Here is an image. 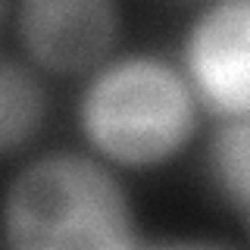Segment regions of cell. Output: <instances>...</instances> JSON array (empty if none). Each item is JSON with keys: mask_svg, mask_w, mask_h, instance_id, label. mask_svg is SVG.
Instances as JSON below:
<instances>
[{"mask_svg": "<svg viewBox=\"0 0 250 250\" xmlns=\"http://www.w3.org/2000/svg\"><path fill=\"white\" fill-rule=\"evenodd\" d=\"M119 13L106 0H31L19 6V41L50 72H84L109 53Z\"/></svg>", "mask_w": 250, "mask_h": 250, "instance_id": "cell-4", "label": "cell"}, {"mask_svg": "<svg viewBox=\"0 0 250 250\" xmlns=\"http://www.w3.org/2000/svg\"><path fill=\"white\" fill-rule=\"evenodd\" d=\"M82 125L91 144L122 166H153L191 141L197 94L172 66L128 57L106 66L84 91Z\"/></svg>", "mask_w": 250, "mask_h": 250, "instance_id": "cell-2", "label": "cell"}, {"mask_svg": "<svg viewBox=\"0 0 250 250\" xmlns=\"http://www.w3.org/2000/svg\"><path fill=\"white\" fill-rule=\"evenodd\" d=\"M209 178L229 203L250 209V116L225 119L209 138Z\"/></svg>", "mask_w": 250, "mask_h": 250, "instance_id": "cell-5", "label": "cell"}, {"mask_svg": "<svg viewBox=\"0 0 250 250\" xmlns=\"http://www.w3.org/2000/svg\"><path fill=\"white\" fill-rule=\"evenodd\" d=\"M247 216H250V209H247Z\"/></svg>", "mask_w": 250, "mask_h": 250, "instance_id": "cell-8", "label": "cell"}, {"mask_svg": "<svg viewBox=\"0 0 250 250\" xmlns=\"http://www.w3.org/2000/svg\"><path fill=\"white\" fill-rule=\"evenodd\" d=\"M141 250H234L219 241H172V244H144Z\"/></svg>", "mask_w": 250, "mask_h": 250, "instance_id": "cell-7", "label": "cell"}, {"mask_svg": "<svg viewBox=\"0 0 250 250\" xmlns=\"http://www.w3.org/2000/svg\"><path fill=\"white\" fill-rule=\"evenodd\" d=\"M0 109H3V119H0V147H3V153H13L16 147L25 144L38 131L41 116H44L41 84L16 60L0 62Z\"/></svg>", "mask_w": 250, "mask_h": 250, "instance_id": "cell-6", "label": "cell"}, {"mask_svg": "<svg viewBox=\"0 0 250 250\" xmlns=\"http://www.w3.org/2000/svg\"><path fill=\"white\" fill-rule=\"evenodd\" d=\"M185 57L203 106L222 119L250 116V0L207 6L188 31Z\"/></svg>", "mask_w": 250, "mask_h": 250, "instance_id": "cell-3", "label": "cell"}, {"mask_svg": "<svg viewBox=\"0 0 250 250\" xmlns=\"http://www.w3.org/2000/svg\"><path fill=\"white\" fill-rule=\"evenodd\" d=\"M10 250H141L128 194L100 163L50 153L6 194Z\"/></svg>", "mask_w": 250, "mask_h": 250, "instance_id": "cell-1", "label": "cell"}]
</instances>
